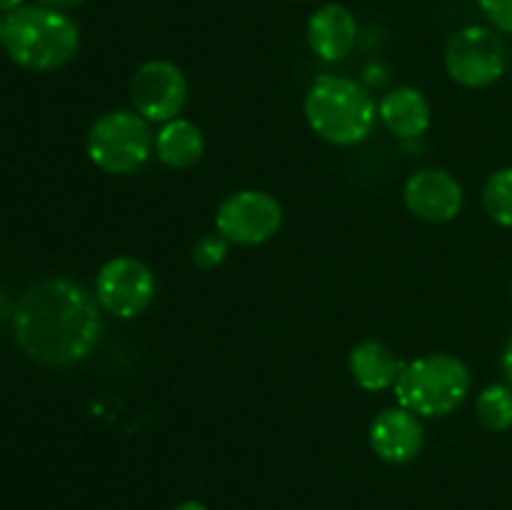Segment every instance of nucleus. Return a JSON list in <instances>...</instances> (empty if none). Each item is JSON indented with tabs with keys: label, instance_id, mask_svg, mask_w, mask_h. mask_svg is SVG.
<instances>
[{
	"label": "nucleus",
	"instance_id": "nucleus-6",
	"mask_svg": "<svg viewBox=\"0 0 512 510\" xmlns=\"http://www.w3.org/2000/svg\"><path fill=\"white\" fill-rule=\"evenodd\" d=\"M508 68V48L495 28L468 25L450 35L445 45V70L463 88H488Z\"/></svg>",
	"mask_w": 512,
	"mask_h": 510
},
{
	"label": "nucleus",
	"instance_id": "nucleus-19",
	"mask_svg": "<svg viewBox=\"0 0 512 510\" xmlns=\"http://www.w3.org/2000/svg\"><path fill=\"white\" fill-rule=\"evenodd\" d=\"M478 5L498 33L512 35V0H478Z\"/></svg>",
	"mask_w": 512,
	"mask_h": 510
},
{
	"label": "nucleus",
	"instance_id": "nucleus-23",
	"mask_svg": "<svg viewBox=\"0 0 512 510\" xmlns=\"http://www.w3.org/2000/svg\"><path fill=\"white\" fill-rule=\"evenodd\" d=\"M23 5V0H0V13H13Z\"/></svg>",
	"mask_w": 512,
	"mask_h": 510
},
{
	"label": "nucleus",
	"instance_id": "nucleus-21",
	"mask_svg": "<svg viewBox=\"0 0 512 510\" xmlns=\"http://www.w3.org/2000/svg\"><path fill=\"white\" fill-rule=\"evenodd\" d=\"M38 5H45V8H53V10H73L78 5H83L85 0H35Z\"/></svg>",
	"mask_w": 512,
	"mask_h": 510
},
{
	"label": "nucleus",
	"instance_id": "nucleus-22",
	"mask_svg": "<svg viewBox=\"0 0 512 510\" xmlns=\"http://www.w3.org/2000/svg\"><path fill=\"white\" fill-rule=\"evenodd\" d=\"M173 510H208V508H205V505L200 503V500H183V503L175 505Z\"/></svg>",
	"mask_w": 512,
	"mask_h": 510
},
{
	"label": "nucleus",
	"instance_id": "nucleus-11",
	"mask_svg": "<svg viewBox=\"0 0 512 510\" xmlns=\"http://www.w3.org/2000/svg\"><path fill=\"white\" fill-rule=\"evenodd\" d=\"M370 448L380 460L405 465L420 455L425 445V428L420 415L410 413L403 405L383 408L370 423Z\"/></svg>",
	"mask_w": 512,
	"mask_h": 510
},
{
	"label": "nucleus",
	"instance_id": "nucleus-1",
	"mask_svg": "<svg viewBox=\"0 0 512 510\" xmlns=\"http://www.w3.org/2000/svg\"><path fill=\"white\" fill-rule=\"evenodd\" d=\"M13 333L28 358L50 368H68L98 348L103 308L73 280H40L15 305Z\"/></svg>",
	"mask_w": 512,
	"mask_h": 510
},
{
	"label": "nucleus",
	"instance_id": "nucleus-5",
	"mask_svg": "<svg viewBox=\"0 0 512 510\" xmlns=\"http://www.w3.org/2000/svg\"><path fill=\"white\" fill-rule=\"evenodd\" d=\"M85 150L90 163L103 173L130 175L155 155V135L135 110H110L90 125Z\"/></svg>",
	"mask_w": 512,
	"mask_h": 510
},
{
	"label": "nucleus",
	"instance_id": "nucleus-18",
	"mask_svg": "<svg viewBox=\"0 0 512 510\" xmlns=\"http://www.w3.org/2000/svg\"><path fill=\"white\" fill-rule=\"evenodd\" d=\"M228 240L220 233H205L203 238L195 240L193 245V263L200 270H213L218 265H223V260L228 258Z\"/></svg>",
	"mask_w": 512,
	"mask_h": 510
},
{
	"label": "nucleus",
	"instance_id": "nucleus-20",
	"mask_svg": "<svg viewBox=\"0 0 512 510\" xmlns=\"http://www.w3.org/2000/svg\"><path fill=\"white\" fill-rule=\"evenodd\" d=\"M500 370H503L508 385H512V335L508 338V343H505L503 355H500Z\"/></svg>",
	"mask_w": 512,
	"mask_h": 510
},
{
	"label": "nucleus",
	"instance_id": "nucleus-25",
	"mask_svg": "<svg viewBox=\"0 0 512 510\" xmlns=\"http://www.w3.org/2000/svg\"><path fill=\"white\" fill-rule=\"evenodd\" d=\"M3 35H5V18H0V43H3Z\"/></svg>",
	"mask_w": 512,
	"mask_h": 510
},
{
	"label": "nucleus",
	"instance_id": "nucleus-13",
	"mask_svg": "<svg viewBox=\"0 0 512 510\" xmlns=\"http://www.w3.org/2000/svg\"><path fill=\"white\" fill-rule=\"evenodd\" d=\"M378 118L393 135L413 140L430 128L433 110H430L428 98L418 88L400 85V88H393L383 95V100L378 103Z\"/></svg>",
	"mask_w": 512,
	"mask_h": 510
},
{
	"label": "nucleus",
	"instance_id": "nucleus-17",
	"mask_svg": "<svg viewBox=\"0 0 512 510\" xmlns=\"http://www.w3.org/2000/svg\"><path fill=\"white\" fill-rule=\"evenodd\" d=\"M483 205L493 223L512 228V165L490 175L483 188Z\"/></svg>",
	"mask_w": 512,
	"mask_h": 510
},
{
	"label": "nucleus",
	"instance_id": "nucleus-12",
	"mask_svg": "<svg viewBox=\"0 0 512 510\" xmlns=\"http://www.w3.org/2000/svg\"><path fill=\"white\" fill-rule=\"evenodd\" d=\"M358 40V20L350 8L340 3H325L310 15L308 20V45L325 63L345 60Z\"/></svg>",
	"mask_w": 512,
	"mask_h": 510
},
{
	"label": "nucleus",
	"instance_id": "nucleus-4",
	"mask_svg": "<svg viewBox=\"0 0 512 510\" xmlns=\"http://www.w3.org/2000/svg\"><path fill=\"white\" fill-rule=\"evenodd\" d=\"M473 388L470 368L450 353H430L403 365L393 393L398 405L420 418H445L463 405Z\"/></svg>",
	"mask_w": 512,
	"mask_h": 510
},
{
	"label": "nucleus",
	"instance_id": "nucleus-10",
	"mask_svg": "<svg viewBox=\"0 0 512 510\" xmlns=\"http://www.w3.org/2000/svg\"><path fill=\"white\" fill-rule=\"evenodd\" d=\"M405 208L425 223H450L460 215L465 193L460 180L443 168H420L403 188Z\"/></svg>",
	"mask_w": 512,
	"mask_h": 510
},
{
	"label": "nucleus",
	"instance_id": "nucleus-14",
	"mask_svg": "<svg viewBox=\"0 0 512 510\" xmlns=\"http://www.w3.org/2000/svg\"><path fill=\"white\" fill-rule=\"evenodd\" d=\"M348 365L350 375L360 388L368 393H380L385 388H393L405 363L390 345L380 340H363L350 350Z\"/></svg>",
	"mask_w": 512,
	"mask_h": 510
},
{
	"label": "nucleus",
	"instance_id": "nucleus-9",
	"mask_svg": "<svg viewBox=\"0 0 512 510\" xmlns=\"http://www.w3.org/2000/svg\"><path fill=\"white\" fill-rule=\"evenodd\" d=\"M130 100L148 123H168L188 105V78L170 60H148L133 73Z\"/></svg>",
	"mask_w": 512,
	"mask_h": 510
},
{
	"label": "nucleus",
	"instance_id": "nucleus-8",
	"mask_svg": "<svg viewBox=\"0 0 512 510\" xmlns=\"http://www.w3.org/2000/svg\"><path fill=\"white\" fill-rule=\"evenodd\" d=\"M95 298L100 308L120 320L143 315L155 300V275L133 255H115L98 270Z\"/></svg>",
	"mask_w": 512,
	"mask_h": 510
},
{
	"label": "nucleus",
	"instance_id": "nucleus-3",
	"mask_svg": "<svg viewBox=\"0 0 512 510\" xmlns=\"http://www.w3.org/2000/svg\"><path fill=\"white\" fill-rule=\"evenodd\" d=\"M305 120L320 140L350 148L370 138L378 120V103L368 88L345 75L325 73L315 78L305 95Z\"/></svg>",
	"mask_w": 512,
	"mask_h": 510
},
{
	"label": "nucleus",
	"instance_id": "nucleus-15",
	"mask_svg": "<svg viewBox=\"0 0 512 510\" xmlns=\"http://www.w3.org/2000/svg\"><path fill=\"white\" fill-rule=\"evenodd\" d=\"M155 155L173 170L193 168L205 155L203 130L185 118L168 120L155 135Z\"/></svg>",
	"mask_w": 512,
	"mask_h": 510
},
{
	"label": "nucleus",
	"instance_id": "nucleus-16",
	"mask_svg": "<svg viewBox=\"0 0 512 510\" xmlns=\"http://www.w3.org/2000/svg\"><path fill=\"white\" fill-rule=\"evenodd\" d=\"M475 415L490 433H505L512 428V385L493 383L480 390Z\"/></svg>",
	"mask_w": 512,
	"mask_h": 510
},
{
	"label": "nucleus",
	"instance_id": "nucleus-24",
	"mask_svg": "<svg viewBox=\"0 0 512 510\" xmlns=\"http://www.w3.org/2000/svg\"><path fill=\"white\" fill-rule=\"evenodd\" d=\"M5 313H8V303H5V295L0 293V320L5 318Z\"/></svg>",
	"mask_w": 512,
	"mask_h": 510
},
{
	"label": "nucleus",
	"instance_id": "nucleus-2",
	"mask_svg": "<svg viewBox=\"0 0 512 510\" xmlns=\"http://www.w3.org/2000/svg\"><path fill=\"white\" fill-rule=\"evenodd\" d=\"M3 45L8 58L30 73H53L78 55V23L63 10L20 5L5 15Z\"/></svg>",
	"mask_w": 512,
	"mask_h": 510
},
{
	"label": "nucleus",
	"instance_id": "nucleus-7",
	"mask_svg": "<svg viewBox=\"0 0 512 510\" xmlns=\"http://www.w3.org/2000/svg\"><path fill=\"white\" fill-rule=\"evenodd\" d=\"M215 228L228 243L255 248L268 243L283 228V205L265 190H238L218 205Z\"/></svg>",
	"mask_w": 512,
	"mask_h": 510
}]
</instances>
